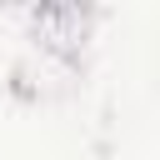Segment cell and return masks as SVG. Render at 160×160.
<instances>
[{
  "instance_id": "6da1fadb",
  "label": "cell",
  "mask_w": 160,
  "mask_h": 160,
  "mask_svg": "<svg viewBox=\"0 0 160 160\" xmlns=\"http://www.w3.org/2000/svg\"><path fill=\"white\" fill-rule=\"evenodd\" d=\"M10 95L15 100H30V105H50V100H65L75 85H80V60L70 55H55L45 45H25L15 60H10Z\"/></svg>"
},
{
  "instance_id": "7a4b0ae2",
  "label": "cell",
  "mask_w": 160,
  "mask_h": 160,
  "mask_svg": "<svg viewBox=\"0 0 160 160\" xmlns=\"http://www.w3.org/2000/svg\"><path fill=\"white\" fill-rule=\"evenodd\" d=\"M25 20H30V45H45V50L70 55V60L85 55V45H90V35H95V25H100V15H95L90 5H80V0L35 5Z\"/></svg>"
}]
</instances>
